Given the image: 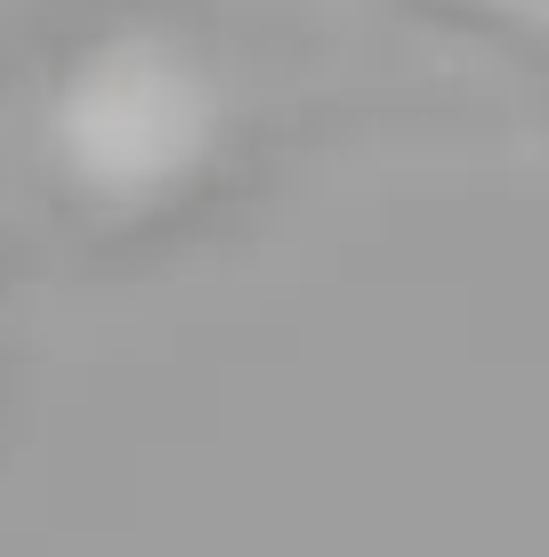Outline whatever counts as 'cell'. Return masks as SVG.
<instances>
[{
    "mask_svg": "<svg viewBox=\"0 0 549 557\" xmlns=\"http://www.w3.org/2000/svg\"><path fill=\"white\" fill-rule=\"evenodd\" d=\"M485 9H501V16H517V25H541L549 33V0H485Z\"/></svg>",
    "mask_w": 549,
    "mask_h": 557,
    "instance_id": "6da1fadb",
    "label": "cell"
}]
</instances>
